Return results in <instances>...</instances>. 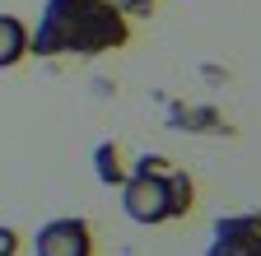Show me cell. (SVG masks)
I'll return each instance as SVG.
<instances>
[{"label":"cell","mask_w":261,"mask_h":256,"mask_svg":"<svg viewBox=\"0 0 261 256\" xmlns=\"http://www.w3.org/2000/svg\"><path fill=\"white\" fill-rule=\"evenodd\" d=\"M130 33L136 23L108 0H47L38 28H28V56H103L121 51Z\"/></svg>","instance_id":"1"},{"label":"cell","mask_w":261,"mask_h":256,"mask_svg":"<svg viewBox=\"0 0 261 256\" xmlns=\"http://www.w3.org/2000/svg\"><path fill=\"white\" fill-rule=\"evenodd\" d=\"M196 205V182L187 168H173L163 154H140L130 173L121 177V210L140 229H159V223L187 219Z\"/></svg>","instance_id":"2"},{"label":"cell","mask_w":261,"mask_h":256,"mask_svg":"<svg viewBox=\"0 0 261 256\" xmlns=\"http://www.w3.org/2000/svg\"><path fill=\"white\" fill-rule=\"evenodd\" d=\"M205 256H261V210L219 214L210 223Z\"/></svg>","instance_id":"3"},{"label":"cell","mask_w":261,"mask_h":256,"mask_svg":"<svg viewBox=\"0 0 261 256\" xmlns=\"http://www.w3.org/2000/svg\"><path fill=\"white\" fill-rule=\"evenodd\" d=\"M28 247H33V256H93V229L80 214L47 219V223L33 229Z\"/></svg>","instance_id":"4"},{"label":"cell","mask_w":261,"mask_h":256,"mask_svg":"<svg viewBox=\"0 0 261 256\" xmlns=\"http://www.w3.org/2000/svg\"><path fill=\"white\" fill-rule=\"evenodd\" d=\"M168 126L173 131H205V135H233V126H228L215 107H201V103H182V107H173L168 112Z\"/></svg>","instance_id":"5"},{"label":"cell","mask_w":261,"mask_h":256,"mask_svg":"<svg viewBox=\"0 0 261 256\" xmlns=\"http://www.w3.org/2000/svg\"><path fill=\"white\" fill-rule=\"evenodd\" d=\"M28 61V23L19 14H0V70H14Z\"/></svg>","instance_id":"6"},{"label":"cell","mask_w":261,"mask_h":256,"mask_svg":"<svg viewBox=\"0 0 261 256\" xmlns=\"http://www.w3.org/2000/svg\"><path fill=\"white\" fill-rule=\"evenodd\" d=\"M93 168H98V177H103L108 186H121V177H126V168H121V158H117V145L112 140H103L93 149Z\"/></svg>","instance_id":"7"},{"label":"cell","mask_w":261,"mask_h":256,"mask_svg":"<svg viewBox=\"0 0 261 256\" xmlns=\"http://www.w3.org/2000/svg\"><path fill=\"white\" fill-rule=\"evenodd\" d=\"M108 5H112V10H121L130 23H136V19H149V14H154L159 0H108Z\"/></svg>","instance_id":"8"},{"label":"cell","mask_w":261,"mask_h":256,"mask_svg":"<svg viewBox=\"0 0 261 256\" xmlns=\"http://www.w3.org/2000/svg\"><path fill=\"white\" fill-rule=\"evenodd\" d=\"M19 247H23V238L10 229V223H0V256H19Z\"/></svg>","instance_id":"9"}]
</instances>
